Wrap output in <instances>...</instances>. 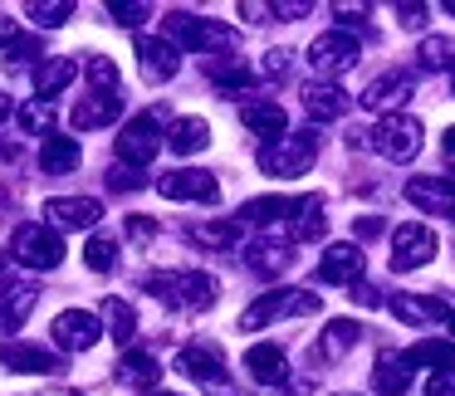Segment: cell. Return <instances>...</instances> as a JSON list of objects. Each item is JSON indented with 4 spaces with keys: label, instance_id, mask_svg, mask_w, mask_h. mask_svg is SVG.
Wrapping results in <instances>:
<instances>
[{
    "label": "cell",
    "instance_id": "obj_1",
    "mask_svg": "<svg viewBox=\"0 0 455 396\" xmlns=\"http://www.w3.org/2000/svg\"><path fill=\"white\" fill-rule=\"evenodd\" d=\"M167 30L177 50H196V54H235L240 44L226 20H206V15H187V11H172Z\"/></svg>",
    "mask_w": 455,
    "mask_h": 396
},
{
    "label": "cell",
    "instance_id": "obj_2",
    "mask_svg": "<svg viewBox=\"0 0 455 396\" xmlns=\"http://www.w3.org/2000/svg\"><path fill=\"white\" fill-rule=\"evenodd\" d=\"M314 157H318L314 132H284V138H269L265 147H259V171L289 181V177H304V171L314 167Z\"/></svg>",
    "mask_w": 455,
    "mask_h": 396
},
{
    "label": "cell",
    "instance_id": "obj_3",
    "mask_svg": "<svg viewBox=\"0 0 455 396\" xmlns=\"http://www.w3.org/2000/svg\"><path fill=\"white\" fill-rule=\"evenodd\" d=\"M318 308H323V298L308 294V289H269V294H259L255 304L240 313V328L255 333V328L279 323V318H308V313H318Z\"/></svg>",
    "mask_w": 455,
    "mask_h": 396
},
{
    "label": "cell",
    "instance_id": "obj_4",
    "mask_svg": "<svg viewBox=\"0 0 455 396\" xmlns=\"http://www.w3.org/2000/svg\"><path fill=\"white\" fill-rule=\"evenodd\" d=\"M148 289L152 294H162L167 304H177V308H187V313H206L211 304H216V294H220V284L211 274H152L148 279Z\"/></svg>",
    "mask_w": 455,
    "mask_h": 396
},
{
    "label": "cell",
    "instance_id": "obj_5",
    "mask_svg": "<svg viewBox=\"0 0 455 396\" xmlns=\"http://www.w3.org/2000/svg\"><path fill=\"white\" fill-rule=\"evenodd\" d=\"M367 142H372V152H382L387 162H411L416 152H421L426 132H421V123H416L411 113H392V118H382L372 132H367Z\"/></svg>",
    "mask_w": 455,
    "mask_h": 396
},
{
    "label": "cell",
    "instance_id": "obj_6",
    "mask_svg": "<svg viewBox=\"0 0 455 396\" xmlns=\"http://www.w3.org/2000/svg\"><path fill=\"white\" fill-rule=\"evenodd\" d=\"M113 152H118V162L128 171L152 167V157L162 152V123L152 118V113H138V118H132L118 138H113Z\"/></svg>",
    "mask_w": 455,
    "mask_h": 396
},
{
    "label": "cell",
    "instance_id": "obj_7",
    "mask_svg": "<svg viewBox=\"0 0 455 396\" xmlns=\"http://www.w3.org/2000/svg\"><path fill=\"white\" fill-rule=\"evenodd\" d=\"M11 255L20 259L25 269H60L64 240H60V230H50V226H20L11 240Z\"/></svg>",
    "mask_w": 455,
    "mask_h": 396
},
{
    "label": "cell",
    "instance_id": "obj_8",
    "mask_svg": "<svg viewBox=\"0 0 455 396\" xmlns=\"http://www.w3.org/2000/svg\"><path fill=\"white\" fill-rule=\"evenodd\" d=\"M157 191L167 201H201V206H216L220 201V181L211 171H196V167H177L167 177H157Z\"/></svg>",
    "mask_w": 455,
    "mask_h": 396
},
{
    "label": "cell",
    "instance_id": "obj_9",
    "mask_svg": "<svg viewBox=\"0 0 455 396\" xmlns=\"http://www.w3.org/2000/svg\"><path fill=\"white\" fill-rule=\"evenodd\" d=\"M435 259V235L426 226H416V220H406V226L392 230V269L396 274H406V269H421Z\"/></svg>",
    "mask_w": 455,
    "mask_h": 396
},
{
    "label": "cell",
    "instance_id": "obj_10",
    "mask_svg": "<svg viewBox=\"0 0 455 396\" xmlns=\"http://www.w3.org/2000/svg\"><path fill=\"white\" fill-rule=\"evenodd\" d=\"M357 59H363V44L347 30H328L308 44V64H314L318 74H343V69H353Z\"/></svg>",
    "mask_w": 455,
    "mask_h": 396
},
{
    "label": "cell",
    "instance_id": "obj_11",
    "mask_svg": "<svg viewBox=\"0 0 455 396\" xmlns=\"http://www.w3.org/2000/svg\"><path fill=\"white\" fill-rule=\"evenodd\" d=\"M99 337H103V318L89 313V308H64V313L54 318V343H60L64 352H89Z\"/></svg>",
    "mask_w": 455,
    "mask_h": 396
},
{
    "label": "cell",
    "instance_id": "obj_12",
    "mask_svg": "<svg viewBox=\"0 0 455 396\" xmlns=\"http://www.w3.org/2000/svg\"><path fill=\"white\" fill-rule=\"evenodd\" d=\"M44 216H50V230H93L103 220V206L93 196H54L44 201Z\"/></svg>",
    "mask_w": 455,
    "mask_h": 396
},
{
    "label": "cell",
    "instance_id": "obj_13",
    "mask_svg": "<svg viewBox=\"0 0 455 396\" xmlns=\"http://www.w3.org/2000/svg\"><path fill=\"white\" fill-rule=\"evenodd\" d=\"M406 201L426 216H455V181L451 177H411L406 181Z\"/></svg>",
    "mask_w": 455,
    "mask_h": 396
},
{
    "label": "cell",
    "instance_id": "obj_14",
    "mask_svg": "<svg viewBox=\"0 0 455 396\" xmlns=\"http://www.w3.org/2000/svg\"><path fill=\"white\" fill-rule=\"evenodd\" d=\"M411 93H416V79H411V74H402V69H392V74H382V79H372L363 89V108L387 113V118H392V113L411 99Z\"/></svg>",
    "mask_w": 455,
    "mask_h": 396
},
{
    "label": "cell",
    "instance_id": "obj_15",
    "mask_svg": "<svg viewBox=\"0 0 455 396\" xmlns=\"http://www.w3.org/2000/svg\"><path fill=\"white\" fill-rule=\"evenodd\" d=\"M138 59H142V74L152 83L177 79V69H181V50L172 40H162V35H138Z\"/></svg>",
    "mask_w": 455,
    "mask_h": 396
},
{
    "label": "cell",
    "instance_id": "obj_16",
    "mask_svg": "<svg viewBox=\"0 0 455 396\" xmlns=\"http://www.w3.org/2000/svg\"><path fill=\"white\" fill-rule=\"evenodd\" d=\"M367 255L357 245H328L323 259H318V279L323 284H363Z\"/></svg>",
    "mask_w": 455,
    "mask_h": 396
},
{
    "label": "cell",
    "instance_id": "obj_17",
    "mask_svg": "<svg viewBox=\"0 0 455 396\" xmlns=\"http://www.w3.org/2000/svg\"><path fill=\"white\" fill-rule=\"evenodd\" d=\"M177 367L181 376H191V382H206V386H220L226 382V357H220V347L211 343H191L177 352Z\"/></svg>",
    "mask_w": 455,
    "mask_h": 396
},
{
    "label": "cell",
    "instance_id": "obj_18",
    "mask_svg": "<svg viewBox=\"0 0 455 396\" xmlns=\"http://www.w3.org/2000/svg\"><path fill=\"white\" fill-rule=\"evenodd\" d=\"M387 308H392L402 323H411V328L451 323V308H445L441 298H431V294H392V298H387Z\"/></svg>",
    "mask_w": 455,
    "mask_h": 396
},
{
    "label": "cell",
    "instance_id": "obj_19",
    "mask_svg": "<svg viewBox=\"0 0 455 396\" xmlns=\"http://www.w3.org/2000/svg\"><path fill=\"white\" fill-rule=\"evenodd\" d=\"M323 226H328V216H323V196H299V201H294V210H289V220L275 230V235H289V240H318V235H323Z\"/></svg>",
    "mask_w": 455,
    "mask_h": 396
},
{
    "label": "cell",
    "instance_id": "obj_20",
    "mask_svg": "<svg viewBox=\"0 0 455 396\" xmlns=\"http://www.w3.org/2000/svg\"><path fill=\"white\" fill-rule=\"evenodd\" d=\"M347 93L338 89V83H328V79H314V83H304V113L314 123H333V118H343L347 113Z\"/></svg>",
    "mask_w": 455,
    "mask_h": 396
},
{
    "label": "cell",
    "instance_id": "obj_21",
    "mask_svg": "<svg viewBox=\"0 0 455 396\" xmlns=\"http://www.w3.org/2000/svg\"><path fill=\"white\" fill-rule=\"evenodd\" d=\"M245 372L255 376L259 386H279L289 376V362H284V347H275V343H255L245 352Z\"/></svg>",
    "mask_w": 455,
    "mask_h": 396
},
{
    "label": "cell",
    "instance_id": "obj_22",
    "mask_svg": "<svg viewBox=\"0 0 455 396\" xmlns=\"http://www.w3.org/2000/svg\"><path fill=\"white\" fill-rule=\"evenodd\" d=\"M35 298H40L35 284H5L0 289V333H15V328L35 313Z\"/></svg>",
    "mask_w": 455,
    "mask_h": 396
},
{
    "label": "cell",
    "instance_id": "obj_23",
    "mask_svg": "<svg viewBox=\"0 0 455 396\" xmlns=\"http://www.w3.org/2000/svg\"><path fill=\"white\" fill-rule=\"evenodd\" d=\"M0 362L11 367V372H60V357L35 343H5L0 347Z\"/></svg>",
    "mask_w": 455,
    "mask_h": 396
},
{
    "label": "cell",
    "instance_id": "obj_24",
    "mask_svg": "<svg viewBox=\"0 0 455 396\" xmlns=\"http://www.w3.org/2000/svg\"><path fill=\"white\" fill-rule=\"evenodd\" d=\"M372 386L382 396H402L406 386H411V362H406V352H382V357H377Z\"/></svg>",
    "mask_w": 455,
    "mask_h": 396
},
{
    "label": "cell",
    "instance_id": "obj_25",
    "mask_svg": "<svg viewBox=\"0 0 455 396\" xmlns=\"http://www.w3.org/2000/svg\"><path fill=\"white\" fill-rule=\"evenodd\" d=\"M240 123H245L250 132H259V138H284V108H279L275 99H250L245 108H240Z\"/></svg>",
    "mask_w": 455,
    "mask_h": 396
},
{
    "label": "cell",
    "instance_id": "obj_26",
    "mask_svg": "<svg viewBox=\"0 0 455 396\" xmlns=\"http://www.w3.org/2000/svg\"><path fill=\"white\" fill-rule=\"evenodd\" d=\"M167 147L177 157H191V152H206L211 147V123L206 118H177L167 132Z\"/></svg>",
    "mask_w": 455,
    "mask_h": 396
},
{
    "label": "cell",
    "instance_id": "obj_27",
    "mask_svg": "<svg viewBox=\"0 0 455 396\" xmlns=\"http://www.w3.org/2000/svg\"><path fill=\"white\" fill-rule=\"evenodd\" d=\"M123 99H113V93H93V99L74 103V128L79 132H93V128H108L113 118H118Z\"/></svg>",
    "mask_w": 455,
    "mask_h": 396
},
{
    "label": "cell",
    "instance_id": "obj_28",
    "mask_svg": "<svg viewBox=\"0 0 455 396\" xmlns=\"http://www.w3.org/2000/svg\"><path fill=\"white\" fill-rule=\"evenodd\" d=\"M118 382H123V386H138V392H152V386L162 382L157 357H152V352H138V347H132V352L118 362Z\"/></svg>",
    "mask_w": 455,
    "mask_h": 396
},
{
    "label": "cell",
    "instance_id": "obj_29",
    "mask_svg": "<svg viewBox=\"0 0 455 396\" xmlns=\"http://www.w3.org/2000/svg\"><path fill=\"white\" fill-rule=\"evenodd\" d=\"M40 167L50 171V177H64V171L79 167V142L74 138H60V132H50V138L40 142Z\"/></svg>",
    "mask_w": 455,
    "mask_h": 396
},
{
    "label": "cell",
    "instance_id": "obj_30",
    "mask_svg": "<svg viewBox=\"0 0 455 396\" xmlns=\"http://www.w3.org/2000/svg\"><path fill=\"white\" fill-rule=\"evenodd\" d=\"M357 337H363V328H357L353 318H333V323L323 328V337H318V347H314V352L323 357V362H338V357H343L347 347L357 343Z\"/></svg>",
    "mask_w": 455,
    "mask_h": 396
},
{
    "label": "cell",
    "instance_id": "obj_31",
    "mask_svg": "<svg viewBox=\"0 0 455 396\" xmlns=\"http://www.w3.org/2000/svg\"><path fill=\"white\" fill-rule=\"evenodd\" d=\"M74 83V59H44L40 69H35V99L50 103L54 93H64Z\"/></svg>",
    "mask_w": 455,
    "mask_h": 396
},
{
    "label": "cell",
    "instance_id": "obj_32",
    "mask_svg": "<svg viewBox=\"0 0 455 396\" xmlns=\"http://www.w3.org/2000/svg\"><path fill=\"white\" fill-rule=\"evenodd\" d=\"M406 362H411V367H435V372H451V367H455V343H451V337H421V343L406 352Z\"/></svg>",
    "mask_w": 455,
    "mask_h": 396
},
{
    "label": "cell",
    "instance_id": "obj_33",
    "mask_svg": "<svg viewBox=\"0 0 455 396\" xmlns=\"http://www.w3.org/2000/svg\"><path fill=\"white\" fill-rule=\"evenodd\" d=\"M289 265H294V255H289V245L279 235L250 245V269H255V274H284Z\"/></svg>",
    "mask_w": 455,
    "mask_h": 396
},
{
    "label": "cell",
    "instance_id": "obj_34",
    "mask_svg": "<svg viewBox=\"0 0 455 396\" xmlns=\"http://www.w3.org/2000/svg\"><path fill=\"white\" fill-rule=\"evenodd\" d=\"M103 328L113 333V343H132L138 337V313H132L128 298H108L103 304Z\"/></svg>",
    "mask_w": 455,
    "mask_h": 396
},
{
    "label": "cell",
    "instance_id": "obj_35",
    "mask_svg": "<svg viewBox=\"0 0 455 396\" xmlns=\"http://www.w3.org/2000/svg\"><path fill=\"white\" fill-rule=\"evenodd\" d=\"M289 210H294V201H289V196H259V201H245L240 220H255V226H284Z\"/></svg>",
    "mask_w": 455,
    "mask_h": 396
},
{
    "label": "cell",
    "instance_id": "obj_36",
    "mask_svg": "<svg viewBox=\"0 0 455 396\" xmlns=\"http://www.w3.org/2000/svg\"><path fill=\"white\" fill-rule=\"evenodd\" d=\"M191 240H196L201 249H235L240 226L235 220H206V226H191Z\"/></svg>",
    "mask_w": 455,
    "mask_h": 396
},
{
    "label": "cell",
    "instance_id": "obj_37",
    "mask_svg": "<svg viewBox=\"0 0 455 396\" xmlns=\"http://www.w3.org/2000/svg\"><path fill=\"white\" fill-rule=\"evenodd\" d=\"M416 59H421V69H451L455 74V40H445V35H426L421 50H416Z\"/></svg>",
    "mask_w": 455,
    "mask_h": 396
},
{
    "label": "cell",
    "instance_id": "obj_38",
    "mask_svg": "<svg viewBox=\"0 0 455 396\" xmlns=\"http://www.w3.org/2000/svg\"><path fill=\"white\" fill-rule=\"evenodd\" d=\"M25 15H30L35 25H44V30H60L64 20H74V0H30Z\"/></svg>",
    "mask_w": 455,
    "mask_h": 396
},
{
    "label": "cell",
    "instance_id": "obj_39",
    "mask_svg": "<svg viewBox=\"0 0 455 396\" xmlns=\"http://www.w3.org/2000/svg\"><path fill=\"white\" fill-rule=\"evenodd\" d=\"M84 259H89V269H99V274H108V269L118 265V240H108V235H93L89 245H84Z\"/></svg>",
    "mask_w": 455,
    "mask_h": 396
},
{
    "label": "cell",
    "instance_id": "obj_40",
    "mask_svg": "<svg viewBox=\"0 0 455 396\" xmlns=\"http://www.w3.org/2000/svg\"><path fill=\"white\" fill-rule=\"evenodd\" d=\"M20 128H25V132H44V138H50V128H54V103H25V108H20Z\"/></svg>",
    "mask_w": 455,
    "mask_h": 396
},
{
    "label": "cell",
    "instance_id": "obj_41",
    "mask_svg": "<svg viewBox=\"0 0 455 396\" xmlns=\"http://www.w3.org/2000/svg\"><path fill=\"white\" fill-rule=\"evenodd\" d=\"M89 79L99 83V93L118 89V64H113V59H103V54H89Z\"/></svg>",
    "mask_w": 455,
    "mask_h": 396
},
{
    "label": "cell",
    "instance_id": "obj_42",
    "mask_svg": "<svg viewBox=\"0 0 455 396\" xmlns=\"http://www.w3.org/2000/svg\"><path fill=\"white\" fill-rule=\"evenodd\" d=\"M25 59H40V40L35 35H15L5 44V64H25Z\"/></svg>",
    "mask_w": 455,
    "mask_h": 396
},
{
    "label": "cell",
    "instance_id": "obj_43",
    "mask_svg": "<svg viewBox=\"0 0 455 396\" xmlns=\"http://www.w3.org/2000/svg\"><path fill=\"white\" fill-rule=\"evenodd\" d=\"M289 59H294L289 50H269L265 64H259V74H265V79H284V74H289Z\"/></svg>",
    "mask_w": 455,
    "mask_h": 396
},
{
    "label": "cell",
    "instance_id": "obj_44",
    "mask_svg": "<svg viewBox=\"0 0 455 396\" xmlns=\"http://www.w3.org/2000/svg\"><path fill=\"white\" fill-rule=\"evenodd\" d=\"M108 15H113V25H138L152 15V5H108Z\"/></svg>",
    "mask_w": 455,
    "mask_h": 396
},
{
    "label": "cell",
    "instance_id": "obj_45",
    "mask_svg": "<svg viewBox=\"0 0 455 396\" xmlns=\"http://www.w3.org/2000/svg\"><path fill=\"white\" fill-rule=\"evenodd\" d=\"M426 396H455V367H451V372L426 376Z\"/></svg>",
    "mask_w": 455,
    "mask_h": 396
},
{
    "label": "cell",
    "instance_id": "obj_46",
    "mask_svg": "<svg viewBox=\"0 0 455 396\" xmlns=\"http://www.w3.org/2000/svg\"><path fill=\"white\" fill-rule=\"evenodd\" d=\"M396 20H402V30H421V25H426V5H396Z\"/></svg>",
    "mask_w": 455,
    "mask_h": 396
},
{
    "label": "cell",
    "instance_id": "obj_47",
    "mask_svg": "<svg viewBox=\"0 0 455 396\" xmlns=\"http://www.w3.org/2000/svg\"><path fill=\"white\" fill-rule=\"evenodd\" d=\"M269 11H275L279 20H299V15H308L314 5H308V0H279V5H269Z\"/></svg>",
    "mask_w": 455,
    "mask_h": 396
},
{
    "label": "cell",
    "instance_id": "obj_48",
    "mask_svg": "<svg viewBox=\"0 0 455 396\" xmlns=\"http://www.w3.org/2000/svg\"><path fill=\"white\" fill-rule=\"evenodd\" d=\"M108 186H118V191H138V186H142V171L118 167V171H108Z\"/></svg>",
    "mask_w": 455,
    "mask_h": 396
},
{
    "label": "cell",
    "instance_id": "obj_49",
    "mask_svg": "<svg viewBox=\"0 0 455 396\" xmlns=\"http://www.w3.org/2000/svg\"><path fill=\"white\" fill-rule=\"evenodd\" d=\"M240 15H245L250 25H265L275 11H269V5H259V0H240Z\"/></svg>",
    "mask_w": 455,
    "mask_h": 396
},
{
    "label": "cell",
    "instance_id": "obj_50",
    "mask_svg": "<svg viewBox=\"0 0 455 396\" xmlns=\"http://www.w3.org/2000/svg\"><path fill=\"white\" fill-rule=\"evenodd\" d=\"M333 15H338L343 25H357V20H367V5H343V0H338Z\"/></svg>",
    "mask_w": 455,
    "mask_h": 396
},
{
    "label": "cell",
    "instance_id": "obj_51",
    "mask_svg": "<svg viewBox=\"0 0 455 396\" xmlns=\"http://www.w3.org/2000/svg\"><path fill=\"white\" fill-rule=\"evenodd\" d=\"M128 235H132V240H152V235H157V226H152L148 216H132V220H128Z\"/></svg>",
    "mask_w": 455,
    "mask_h": 396
},
{
    "label": "cell",
    "instance_id": "obj_52",
    "mask_svg": "<svg viewBox=\"0 0 455 396\" xmlns=\"http://www.w3.org/2000/svg\"><path fill=\"white\" fill-rule=\"evenodd\" d=\"M353 298H357L363 308H377V304H382V294H377L372 284H353Z\"/></svg>",
    "mask_w": 455,
    "mask_h": 396
},
{
    "label": "cell",
    "instance_id": "obj_53",
    "mask_svg": "<svg viewBox=\"0 0 455 396\" xmlns=\"http://www.w3.org/2000/svg\"><path fill=\"white\" fill-rule=\"evenodd\" d=\"M15 35H20V30H15V20H11V15H0V50H5Z\"/></svg>",
    "mask_w": 455,
    "mask_h": 396
},
{
    "label": "cell",
    "instance_id": "obj_54",
    "mask_svg": "<svg viewBox=\"0 0 455 396\" xmlns=\"http://www.w3.org/2000/svg\"><path fill=\"white\" fill-rule=\"evenodd\" d=\"M15 113V103H11V93H0V118H11Z\"/></svg>",
    "mask_w": 455,
    "mask_h": 396
},
{
    "label": "cell",
    "instance_id": "obj_55",
    "mask_svg": "<svg viewBox=\"0 0 455 396\" xmlns=\"http://www.w3.org/2000/svg\"><path fill=\"white\" fill-rule=\"evenodd\" d=\"M445 152L455 157V128H445Z\"/></svg>",
    "mask_w": 455,
    "mask_h": 396
},
{
    "label": "cell",
    "instance_id": "obj_56",
    "mask_svg": "<svg viewBox=\"0 0 455 396\" xmlns=\"http://www.w3.org/2000/svg\"><path fill=\"white\" fill-rule=\"evenodd\" d=\"M40 396H79V392H69V386H54V392H40Z\"/></svg>",
    "mask_w": 455,
    "mask_h": 396
},
{
    "label": "cell",
    "instance_id": "obj_57",
    "mask_svg": "<svg viewBox=\"0 0 455 396\" xmlns=\"http://www.w3.org/2000/svg\"><path fill=\"white\" fill-rule=\"evenodd\" d=\"M445 11H451V15H455V0H445Z\"/></svg>",
    "mask_w": 455,
    "mask_h": 396
},
{
    "label": "cell",
    "instance_id": "obj_58",
    "mask_svg": "<svg viewBox=\"0 0 455 396\" xmlns=\"http://www.w3.org/2000/svg\"><path fill=\"white\" fill-rule=\"evenodd\" d=\"M451 328H455V308H451Z\"/></svg>",
    "mask_w": 455,
    "mask_h": 396
},
{
    "label": "cell",
    "instance_id": "obj_59",
    "mask_svg": "<svg viewBox=\"0 0 455 396\" xmlns=\"http://www.w3.org/2000/svg\"><path fill=\"white\" fill-rule=\"evenodd\" d=\"M152 396H172V392H152Z\"/></svg>",
    "mask_w": 455,
    "mask_h": 396
},
{
    "label": "cell",
    "instance_id": "obj_60",
    "mask_svg": "<svg viewBox=\"0 0 455 396\" xmlns=\"http://www.w3.org/2000/svg\"><path fill=\"white\" fill-rule=\"evenodd\" d=\"M338 396H353V392H338Z\"/></svg>",
    "mask_w": 455,
    "mask_h": 396
},
{
    "label": "cell",
    "instance_id": "obj_61",
    "mask_svg": "<svg viewBox=\"0 0 455 396\" xmlns=\"http://www.w3.org/2000/svg\"><path fill=\"white\" fill-rule=\"evenodd\" d=\"M451 89H455V79H451Z\"/></svg>",
    "mask_w": 455,
    "mask_h": 396
}]
</instances>
